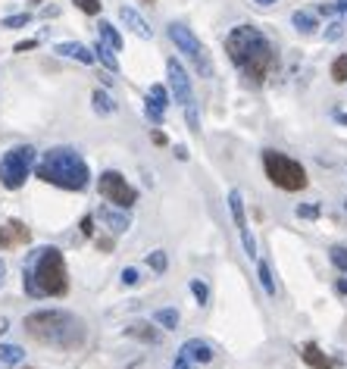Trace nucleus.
<instances>
[{
	"instance_id": "nucleus-1",
	"label": "nucleus",
	"mask_w": 347,
	"mask_h": 369,
	"mask_svg": "<svg viewBox=\"0 0 347 369\" xmlns=\"http://www.w3.org/2000/svg\"><path fill=\"white\" fill-rule=\"evenodd\" d=\"M226 54L250 85H263L279 63L272 41L257 25H235L226 35Z\"/></svg>"
},
{
	"instance_id": "nucleus-2",
	"label": "nucleus",
	"mask_w": 347,
	"mask_h": 369,
	"mask_svg": "<svg viewBox=\"0 0 347 369\" xmlns=\"http://www.w3.org/2000/svg\"><path fill=\"white\" fill-rule=\"evenodd\" d=\"M25 332L41 344L60 347V351H78L88 338V329H85V320L69 310H35V313L25 316Z\"/></svg>"
},
{
	"instance_id": "nucleus-3",
	"label": "nucleus",
	"mask_w": 347,
	"mask_h": 369,
	"mask_svg": "<svg viewBox=\"0 0 347 369\" xmlns=\"http://www.w3.org/2000/svg\"><path fill=\"white\" fill-rule=\"evenodd\" d=\"M23 288L28 298H63L69 291V272L60 248L32 250L23 270Z\"/></svg>"
},
{
	"instance_id": "nucleus-4",
	"label": "nucleus",
	"mask_w": 347,
	"mask_h": 369,
	"mask_svg": "<svg viewBox=\"0 0 347 369\" xmlns=\"http://www.w3.org/2000/svg\"><path fill=\"white\" fill-rule=\"evenodd\" d=\"M35 176L63 191H85L91 182V169L75 147H50L35 160Z\"/></svg>"
},
{
	"instance_id": "nucleus-5",
	"label": "nucleus",
	"mask_w": 347,
	"mask_h": 369,
	"mask_svg": "<svg viewBox=\"0 0 347 369\" xmlns=\"http://www.w3.org/2000/svg\"><path fill=\"white\" fill-rule=\"evenodd\" d=\"M263 169L266 179L281 191H303L310 185L307 169L288 154H281V150H263Z\"/></svg>"
},
{
	"instance_id": "nucleus-6",
	"label": "nucleus",
	"mask_w": 347,
	"mask_h": 369,
	"mask_svg": "<svg viewBox=\"0 0 347 369\" xmlns=\"http://www.w3.org/2000/svg\"><path fill=\"white\" fill-rule=\"evenodd\" d=\"M38 160L32 144H19V147L6 150L0 157V185L10 188V191H19L25 185V179L32 176V166Z\"/></svg>"
},
{
	"instance_id": "nucleus-7",
	"label": "nucleus",
	"mask_w": 347,
	"mask_h": 369,
	"mask_svg": "<svg viewBox=\"0 0 347 369\" xmlns=\"http://www.w3.org/2000/svg\"><path fill=\"white\" fill-rule=\"evenodd\" d=\"M166 35H169V41L176 44L178 54H185L188 60L194 63V69L200 72L204 78H213V60H209L207 47L200 44V38L191 32L185 23H169L166 25Z\"/></svg>"
},
{
	"instance_id": "nucleus-8",
	"label": "nucleus",
	"mask_w": 347,
	"mask_h": 369,
	"mask_svg": "<svg viewBox=\"0 0 347 369\" xmlns=\"http://www.w3.org/2000/svg\"><path fill=\"white\" fill-rule=\"evenodd\" d=\"M97 191H100V198L110 200V204H113V207H119V210L135 207V200H138V191H135V188L126 182V176H122V172H116V169L100 172V179H97Z\"/></svg>"
},
{
	"instance_id": "nucleus-9",
	"label": "nucleus",
	"mask_w": 347,
	"mask_h": 369,
	"mask_svg": "<svg viewBox=\"0 0 347 369\" xmlns=\"http://www.w3.org/2000/svg\"><path fill=\"white\" fill-rule=\"evenodd\" d=\"M166 75H169V91H172V97H176V104H194V88H191V78H188V72L185 66L176 60V56H169L166 60Z\"/></svg>"
},
{
	"instance_id": "nucleus-10",
	"label": "nucleus",
	"mask_w": 347,
	"mask_h": 369,
	"mask_svg": "<svg viewBox=\"0 0 347 369\" xmlns=\"http://www.w3.org/2000/svg\"><path fill=\"white\" fill-rule=\"evenodd\" d=\"M32 241V231H28L25 222L19 219H6L0 226V250H13V248H23V244Z\"/></svg>"
},
{
	"instance_id": "nucleus-11",
	"label": "nucleus",
	"mask_w": 347,
	"mask_h": 369,
	"mask_svg": "<svg viewBox=\"0 0 347 369\" xmlns=\"http://www.w3.org/2000/svg\"><path fill=\"white\" fill-rule=\"evenodd\" d=\"M166 107H169V88H166V85H150L147 104H144V113H147V119L154 122V126H163Z\"/></svg>"
},
{
	"instance_id": "nucleus-12",
	"label": "nucleus",
	"mask_w": 347,
	"mask_h": 369,
	"mask_svg": "<svg viewBox=\"0 0 347 369\" xmlns=\"http://www.w3.org/2000/svg\"><path fill=\"white\" fill-rule=\"evenodd\" d=\"M182 353L191 363H200V366H207V363H213V357H216V351H213V344L204 341V338H191V341H185L182 344Z\"/></svg>"
},
{
	"instance_id": "nucleus-13",
	"label": "nucleus",
	"mask_w": 347,
	"mask_h": 369,
	"mask_svg": "<svg viewBox=\"0 0 347 369\" xmlns=\"http://www.w3.org/2000/svg\"><path fill=\"white\" fill-rule=\"evenodd\" d=\"M97 216H100V222L113 231V235H122V231H128V226H132V216H128L126 210H116L113 204L110 207H100Z\"/></svg>"
},
{
	"instance_id": "nucleus-14",
	"label": "nucleus",
	"mask_w": 347,
	"mask_h": 369,
	"mask_svg": "<svg viewBox=\"0 0 347 369\" xmlns=\"http://www.w3.org/2000/svg\"><path fill=\"white\" fill-rule=\"evenodd\" d=\"M119 19H122V23H126L128 28H132V32L138 35V38H144V41L154 38V28L147 25V19H144L141 13L135 10V6H119Z\"/></svg>"
},
{
	"instance_id": "nucleus-15",
	"label": "nucleus",
	"mask_w": 347,
	"mask_h": 369,
	"mask_svg": "<svg viewBox=\"0 0 347 369\" xmlns=\"http://www.w3.org/2000/svg\"><path fill=\"white\" fill-rule=\"evenodd\" d=\"M300 360H303V363H307L310 369H338V360H331L329 353L319 351V347H316L313 341L300 347Z\"/></svg>"
},
{
	"instance_id": "nucleus-16",
	"label": "nucleus",
	"mask_w": 347,
	"mask_h": 369,
	"mask_svg": "<svg viewBox=\"0 0 347 369\" xmlns=\"http://www.w3.org/2000/svg\"><path fill=\"white\" fill-rule=\"evenodd\" d=\"M126 335L128 338H138V341H144V344H160L163 341L157 322L154 325H150V322H132V325H126Z\"/></svg>"
},
{
	"instance_id": "nucleus-17",
	"label": "nucleus",
	"mask_w": 347,
	"mask_h": 369,
	"mask_svg": "<svg viewBox=\"0 0 347 369\" xmlns=\"http://www.w3.org/2000/svg\"><path fill=\"white\" fill-rule=\"evenodd\" d=\"M56 54L69 56V60H78L82 66H91V63H94V50H88L85 44H78V41H63V44H56Z\"/></svg>"
},
{
	"instance_id": "nucleus-18",
	"label": "nucleus",
	"mask_w": 347,
	"mask_h": 369,
	"mask_svg": "<svg viewBox=\"0 0 347 369\" xmlns=\"http://www.w3.org/2000/svg\"><path fill=\"white\" fill-rule=\"evenodd\" d=\"M291 25L298 28L300 35H313L316 28H319V19H316V10H294Z\"/></svg>"
},
{
	"instance_id": "nucleus-19",
	"label": "nucleus",
	"mask_w": 347,
	"mask_h": 369,
	"mask_svg": "<svg viewBox=\"0 0 347 369\" xmlns=\"http://www.w3.org/2000/svg\"><path fill=\"white\" fill-rule=\"evenodd\" d=\"M229 210H231V219H235L238 229H248V213H244V198L238 188L229 191Z\"/></svg>"
},
{
	"instance_id": "nucleus-20",
	"label": "nucleus",
	"mask_w": 347,
	"mask_h": 369,
	"mask_svg": "<svg viewBox=\"0 0 347 369\" xmlns=\"http://www.w3.org/2000/svg\"><path fill=\"white\" fill-rule=\"evenodd\" d=\"M97 38L104 41L106 47L122 50V35L116 32V25H113V23H106V19H100V25H97Z\"/></svg>"
},
{
	"instance_id": "nucleus-21",
	"label": "nucleus",
	"mask_w": 347,
	"mask_h": 369,
	"mask_svg": "<svg viewBox=\"0 0 347 369\" xmlns=\"http://www.w3.org/2000/svg\"><path fill=\"white\" fill-rule=\"evenodd\" d=\"M94 60H100V66L106 72H119V63H116V50L106 47L104 41H97V47H94Z\"/></svg>"
},
{
	"instance_id": "nucleus-22",
	"label": "nucleus",
	"mask_w": 347,
	"mask_h": 369,
	"mask_svg": "<svg viewBox=\"0 0 347 369\" xmlns=\"http://www.w3.org/2000/svg\"><path fill=\"white\" fill-rule=\"evenodd\" d=\"M25 360V351L19 344H0V363L4 366H19Z\"/></svg>"
},
{
	"instance_id": "nucleus-23",
	"label": "nucleus",
	"mask_w": 347,
	"mask_h": 369,
	"mask_svg": "<svg viewBox=\"0 0 347 369\" xmlns=\"http://www.w3.org/2000/svg\"><path fill=\"white\" fill-rule=\"evenodd\" d=\"M91 107H94V113H100V116H110V113H116V104H113V97L106 91H94L91 94Z\"/></svg>"
},
{
	"instance_id": "nucleus-24",
	"label": "nucleus",
	"mask_w": 347,
	"mask_h": 369,
	"mask_svg": "<svg viewBox=\"0 0 347 369\" xmlns=\"http://www.w3.org/2000/svg\"><path fill=\"white\" fill-rule=\"evenodd\" d=\"M257 279H260V285H263V291L269 294V298H276V279H272V270H269L266 260L257 263Z\"/></svg>"
},
{
	"instance_id": "nucleus-25",
	"label": "nucleus",
	"mask_w": 347,
	"mask_h": 369,
	"mask_svg": "<svg viewBox=\"0 0 347 369\" xmlns=\"http://www.w3.org/2000/svg\"><path fill=\"white\" fill-rule=\"evenodd\" d=\"M178 320H182V316H178L176 307H163L154 313V322L163 325V329H178Z\"/></svg>"
},
{
	"instance_id": "nucleus-26",
	"label": "nucleus",
	"mask_w": 347,
	"mask_h": 369,
	"mask_svg": "<svg viewBox=\"0 0 347 369\" xmlns=\"http://www.w3.org/2000/svg\"><path fill=\"white\" fill-rule=\"evenodd\" d=\"M147 266L157 272V276H163V272L169 270V257H166V250H150V254H147Z\"/></svg>"
},
{
	"instance_id": "nucleus-27",
	"label": "nucleus",
	"mask_w": 347,
	"mask_h": 369,
	"mask_svg": "<svg viewBox=\"0 0 347 369\" xmlns=\"http://www.w3.org/2000/svg\"><path fill=\"white\" fill-rule=\"evenodd\" d=\"M191 294H194V301H197L200 307H207V303H209V288H207V282L191 279Z\"/></svg>"
},
{
	"instance_id": "nucleus-28",
	"label": "nucleus",
	"mask_w": 347,
	"mask_h": 369,
	"mask_svg": "<svg viewBox=\"0 0 347 369\" xmlns=\"http://www.w3.org/2000/svg\"><path fill=\"white\" fill-rule=\"evenodd\" d=\"M329 260H331V263H335L341 272H347V248H344V244H335V248L329 250Z\"/></svg>"
},
{
	"instance_id": "nucleus-29",
	"label": "nucleus",
	"mask_w": 347,
	"mask_h": 369,
	"mask_svg": "<svg viewBox=\"0 0 347 369\" xmlns=\"http://www.w3.org/2000/svg\"><path fill=\"white\" fill-rule=\"evenodd\" d=\"M331 78H335V82H347V54L335 56V63H331Z\"/></svg>"
},
{
	"instance_id": "nucleus-30",
	"label": "nucleus",
	"mask_w": 347,
	"mask_h": 369,
	"mask_svg": "<svg viewBox=\"0 0 347 369\" xmlns=\"http://www.w3.org/2000/svg\"><path fill=\"white\" fill-rule=\"evenodd\" d=\"M238 235H241L244 254H248L250 260H257V241H254V235H250V229H238Z\"/></svg>"
},
{
	"instance_id": "nucleus-31",
	"label": "nucleus",
	"mask_w": 347,
	"mask_h": 369,
	"mask_svg": "<svg viewBox=\"0 0 347 369\" xmlns=\"http://www.w3.org/2000/svg\"><path fill=\"white\" fill-rule=\"evenodd\" d=\"M185 119H188V128H191L194 135L200 132V116H197V104H188L185 107Z\"/></svg>"
},
{
	"instance_id": "nucleus-32",
	"label": "nucleus",
	"mask_w": 347,
	"mask_h": 369,
	"mask_svg": "<svg viewBox=\"0 0 347 369\" xmlns=\"http://www.w3.org/2000/svg\"><path fill=\"white\" fill-rule=\"evenodd\" d=\"M28 23H32V16H28V13H16V16H6L0 25H4V28H23Z\"/></svg>"
},
{
	"instance_id": "nucleus-33",
	"label": "nucleus",
	"mask_w": 347,
	"mask_h": 369,
	"mask_svg": "<svg viewBox=\"0 0 347 369\" xmlns=\"http://www.w3.org/2000/svg\"><path fill=\"white\" fill-rule=\"evenodd\" d=\"M294 213H298V219H319V207L316 204H298Z\"/></svg>"
},
{
	"instance_id": "nucleus-34",
	"label": "nucleus",
	"mask_w": 347,
	"mask_h": 369,
	"mask_svg": "<svg viewBox=\"0 0 347 369\" xmlns=\"http://www.w3.org/2000/svg\"><path fill=\"white\" fill-rule=\"evenodd\" d=\"M344 23H341V19H335V23H329V28H325V41H338V38H341V35H344Z\"/></svg>"
},
{
	"instance_id": "nucleus-35",
	"label": "nucleus",
	"mask_w": 347,
	"mask_h": 369,
	"mask_svg": "<svg viewBox=\"0 0 347 369\" xmlns=\"http://www.w3.org/2000/svg\"><path fill=\"white\" fill-rule=\"evenodd\" d=\"M75 6L85 13V16H97L100 13V0H75Z\"/></svg>"
},
{
	"instance_id": "nucleus-36",
	"label": "nucleus",
	"mask_w": 347,
	"mask_h": 369,
	"mask_svg": "<svg viewBox=\"0 0 347 369\" xmlns=\"http://www.w3.org/2000/svg\"><path fill=\"white\" fill-rule=\"evenodd\" d=\"M138 282H141V272L135 270V266H126V270H122V285L132 288V285H138Z\"/></svg>"
},
{
	"instance_id": "nucleus-37",
	"label": "nucleus",
	"mask_w": 347,
	"mask_h": 369,
	"mask_svg": "<svg viewBox=\"0 0 347 369\" xmlns=\"http://www.w3.org/2000/svg\"><path fill=\"white\" fill-rule=\"evenodd\" d=\"M172 369H191V360H188V357H185V353H182V351H178V357H176V360H172Z\"/></svg>"
},
{
	"instance_id": "nucleus-38",
	"label": "nucleus",
	"mask_w": 347,
	"mask_h": 369,
	"mask_svg": "<svg viewBox=\"0 0 347 369\" xmlns=\"http://www.w3.org/2000/svg\"><path fill=\"white\" fill-rule=\"evenodd\" d=\"M335 13H338V19L347 25V0H335Z\"/></svg>"
},
{
	"instance_id": "nucleus-39",
	"label": "nucleus",
	"mask_w": 347,
	"mask_h": 369,
	"mask_svg": "<svg viewBox=\"0 0 347 369\" xmlns=\"http://www.w3.org/2000/svg\"><path fill=\"white\" fill-rule=\"evenodd\" d=\"M82 235L85 238L94 235V216H85V219H82Z\"/></svg>"
},
{
	"instance_id": "nucleus-40",
	"label": "nucleus",
	"mask_w": 347,
	"mask_h": 369,
	"mask_svg": "<svg viewBox=\"0 0 347 369\" xmlns=\"http://www.w3.org/2000/svg\"><path fill=\"white\" fill-rule=\"evenodd\" d=\"M32 47H38V41H19V44H16V54H25V50H32Z\"/></svg>"
},
{
	"instance_id": "nucleus-41",
	"label": "nucleus",
	"mask_w": 347,
	"mask_h": 369,
	"mask_svg": "<svg viewBox=\"0 0 347 369\" xmlns=\"http://www.w3.org/2000/svg\"><path fill=\"white\" fill-rule=\"evenodd\" d=\"M335 291H338V294H347V279H338V282H335Z\"/></svg>"
},
{
	"instance_id": "nucleus-42",
	"label": "nucleus",
	"mask_w": 347,
	"mask_h": 369,
	"mask_svg": "<svg viewBox=\"0 0 347 369\" xmlns=\"http://www.w3.org/2000/svg\"><path fill=\"white\" fill-rule=\"evenodd\" d=\"M176 157H178V160H188V147H182V144H178V147H176Z\"/></svg>"
},
{
	"instance_id": "nucleus-43",
	"label": "nucleus",
	"mask_w": 347,
	"mask_h": 369,
	"mask_svg": "<svg viewBox=\"0 0 347 369\" xmlns=\"http://www.w3.org/2000/svg\"><path fill=\"white\" fill-rule=\"evenodd\" d=\"M4 282H6V263L0 260V288H4Z\"/></svg>"
},
{
	"instance_id": "nucleus-44",
	"label": "nucleus",
	"mask_w": 347,
	"mask_h": 369,
	"mask_svg": "<svg viewBox=\"0 0 347 369\" xmlns=\"http://www.w3.org/2000/svg\"><path fill=\"white\" fill-rule=\"evenodd\" d=\"M335 119L341 122V126H347V113H335Z\"/></svg>"
},
{
	"instance_id": "nucleus-45",
	"label": "nucleus",
	"mask_w": 347,
	"mask_h": 369,
	"mask_svg": "<svg viewBox=\"0 0 347 369\" xmlns=\"http://www.w3.org/2000/svg\"><path fill=\"white\" fill-rule=\"evenodd\" d=\"M254 4H257V6H272L276 0H254Z\"/></svg>"
},
{
	"instance_id": "nucleus-46",
	"label": "nucleus",
	"mask_w": 347,
	"mask_h": 369,
	"mask_svg": "<svg viewBox=\"0 0 347 369\" xmlns=\"http://www.w3.org/2000/svg\"><path fill=\"white\" fill-rule=\"evenodd\" d=\"M35 4H41V0H35Z\"/></svg>"
},
{
	"instance_id": "nucleus-47",
	"label": "nucleus",
	"mask_w": 347,
	"mask_h": 369,
	"mask_svg": "<svg viewBox=\"0 0 347 369\" xmlns=\"http://www.w3.org/2000/svg\"><path fill=\"white\" fill-rule=\"evenodd\" d=\"M147 4H154V0H147Z\"/></svg>"
}]
</instances>
